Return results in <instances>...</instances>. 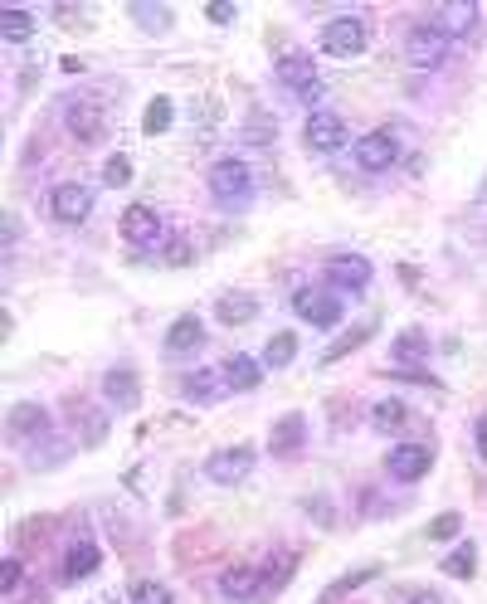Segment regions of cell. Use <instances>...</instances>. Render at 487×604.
Wrapping results in <instances>:
<instances>
[{
    "instance_id": "cell-1",
    "label": "cell",
    "mask_w": 487,
    "mask_h": 604,
    "mask_svg": "<svg viewBox=\"0 0 487 604\" xmlns=\"http://www.w3.org/2000/svg\"><path fill=\"white\" fill-rule=\"evenodd\" d=\"M210 195H215L220 205H244V200L254 195V171H249V161H239V156L215 161V166H210Z\"/></svg>"
},
{
    "instance_id": "cell-2",
    "label": "cell",
    "mask_w": 487,
    "mask_h": 604,
    "mask_svg": "<svg viewBox=\"0 0 487 604\" xmlns=\"http://www.w3.org/2000/svg\"><path fill=\"white\" fill-rule=\"evenodd\" d=\"M366 44H371V30L361 15H337L322 30V54H332V59H356V54H366Z\"/></svg>"
},
{
    "instance_id": "cell-3",
    "label": "cell",
    "mask_w": 487,
    "mask_h": 604,
    "mask_svg": "<svg viewBox=\"0 0 487 604\" xmlns=\"http://www.w3.org/2000/svg\"><path fill=\"white\" fill-rule=\"evenodd\" d=\"M273 78H278L288 93H302V98H322V74H317L312 54H298V49L278 54V64H273Z\"/></svg>"
},
{
    "instance_id": "cell-4",
    "label": "cell",
    "mask_w": 487,
    "mask_h": 604,
    "mask_svg": "<svg viewBox=\"0 0 487 604\" xmlns=\"http://www.w3.org/2000/svg\"><path fill=\"white\" fill-rule=\"evenodd\" d=\"M356 166L361 171H371V176H380V171H390L395 161H400V142H395V132L390 127H375V132H366V137H356Z\"/></svg>"
},
{
    "instance_id": "cell-5",
    "label": "cell",
    "mask_w": 487,
    "mask_h": 604,
    "mask_svg": "<svg viewBox=\"0 0 487 604\" xmlns=\"http://www.w3.org/2000/svg\"><path fill=\"white\" fill-rule=\"evenodd\" d=\"M293 312H298L302 322H312L317 332H332L341 322V298L327 293V288H298L293 293Z\"/></svg>"
},
{
    "instance_id": "cell-6",
    "label": "cell",
    "mask_w": 487,
    "mask_h": 604,
    "mask_svg": "<svg viewBox=\"0 0 487 604\" xmlns=\"http://www.w3.org/2000/svg\"><path fill=\"white\" fill-rule=\"evenodd\" d=\"M302 142L317 151V156H332L351 142V127H346V117L337 113H312L307 117V127H302Z\"/></svg>"
},
{
    "instance_id": "cell-7",
    "label": "cell",
    "mask_w": 487,
    "mask_h": 604,
    "mask_svg": "<svg viewBox=\"0 0 487 604\" xmlns=\"http://www.w3.org/2000/svg\"><path fill=\"white\" fill-rule=\"evenodd\" d=\"M405 59H410L414 69H439L449 59V39L439 35L434 25H414L410 35H405Z\"/></svg>"
},
{
    "instance_id": "cell-8",
    "label": "cell",
    "mask_w": 487,
    "mask_h": 604,
    "mask_svg": "<svg viewBox=\"0 0 487 604\" xmlns=\"http://www.w3.org/2000/svg\"><path fill=\"white\" fill-rule=\"evenodd\" d=\"M64 127L74 132L78 142H88V147L108 137V117H103V108H98V103H83V98H69V103H64Z\"/></svg>"
},
{
    "instance_id": "cell-9",
    "label": "cell",
    "mask_w": 487,
    "mask_h": 604,
    "mask_svg": "<svg viewBox=\"0 0 487 604\" xmlns=\"http://www.w3.org/2000/svg\"><path fill=\"white\" fill-rule=\"evenodd\" d=\"M49 210H54L59 225H78V220L93 215V190L83 186V181H64V186H54V195H49Z\"/></svg>"
},
{
    "instance_id": "cell-10",
    "label": "cell",
    "mask_w": 487,
    "mask_h": 604,
    "mask_svg": "<svg viewBox=\"0 0 487 604\" xmlns=\"http://www.w3.org/2000/svg\"><path fill=\"white\" fill-rule=\"evenodd\" d=\"M249 468H254V449L249 444H234V449H220L205 458V478L210 483H239V478H249Z\"/></svg>"
},
{
    "instance_id": "cell-11",
    "label": "cell",
    "mask_w": 487,
    "mask_h": 604,
    "mask_svg": "<svg viewBox=\"0 0 487 604\" xmlns=\"http://www.w3.org/2000/svg\"><path fill=\"white\" fill-rule=\"evenodd\" d=\"M385 468H390L395 483H419V478L434 468V449H429V444H400V449H390Z\"/></svg>"
},
{
    "instance_id": "cell-12",
    "label": "cell",
    "mask_w": 487,
    "mask_h": 604,
    "mask_svg": "<svg viewBox=\"0 0 487 604\" xmlns=\"http://www.w3.org/2000/svg\"><path fill=\"white\" fill-rule=\"evenodd\" d=\"M327 283L337 293H366L371 288V264L361 254H337V259H327Z\"/></svg>"
},
{
    "instance_id": "cell-13",
    "label": "cell",
    "mask_w": 487,
    "mask_h": 604,
    "mask_svg": "<svg viewBox=\"0 0 487 604\" xmlns=\"http://www.w3.org/2000/svg\"><path fill=\"white\" fill-rule=\"evenodd\" d=\"M429 25H434L444 39H468L473 25H478V5H473V0H444V5L434 10Z\"/></svg>"
},
{
    "instance_id": "cell-14",
    "label": "cell",
    "mask_w": 487,
    "mask_h": 604,
    "mask_svg": "<svg viewBox=\"0 0 487 604\" xmlns=\"http://www.w3.org/2000/svg\"><path fill=\"white\" fill-rule=\"evenodd\" d=\"M220 595H225L229 604H254L263 595V575L249 566H234L220 575Z\"/></svg>"
},
{
    "instance_id": "cell-15",
    "label": "cell",
    "mask_w": 487,
    "mask_h": 604,
    "mask_svg": "<svg viewBox=\"0 0 487 604\" xmlns=\"http://www.w3.org/2000/svg\"><path fill=\"white\" fill-rule=\"evenodd\" d=\"M122 234H127V244H156V239H161V215H156L151 205H127Z\"/></svg>"
},
{
    "instance_id": "cell-16",
    "label": "cell",
    "mask_w": 487,
    "mask_h": 604,
    "mask_svg": "<svg viewBox=\"0 0 487 604\" xmlns=\"http://www.w3.org/2000/svg\"><path fill=\"white\" fill-rule=\"evenodd\" d=\"M302 439H307V419L283 415L273 424V434H268V453H273V458H293V453L302 449Z\"/></svg>"
},
{
    "instance_id": "cell-17",
    "label": "cell",
    "mask_w": 487,
    "mask_h": 604,
    "mask_svg": "<svg viewBox=\"0 0 487 604\" xmlns=\"http://www.w3.org/2000/svg\"><path fill=\"white\" fill-rule=\"evenodd\" d=\"M103 395H108V405H117V410H137L142 405V385H137L132 371H108L103 376Z\"/></svg>"
},
{
    "instance_id": "cell-18",
    "label": "cell",
    "mask_w": 487,
    "mask_h": 604,
    "mask_svg": "<svg viewBox=\"0 0 487 604\" xmlns=\"http://www.w3.org/2000/svg\"><path fill=\"white\" fill-rule=\"evenodd\" d=\"M5 424H10V439H35V434L44 439L49 434V410L44 405H15Z\"/></svg>"
},
{
    "instance_id": "cell-19",
    "label": "cell",
    "mask_w": 487,
    "mask_h": 604,
    "mask_svg": "<svg viewBox=\"0 0 487 604\" xmlns=\"http://www.w3.org/2000/svg\"><path fill=\"white\" fill-rule=\"evenodd\" d=\"M200 341H205V327H200L195 312H186V317H176L171 332H166V356H186V351H195Z\"/></svg>"
},
{
    "instance_id": "cell-20",
    "label": "cell",
    "mask_w": 487,
    "mask_h": 604,
    "mask_svg": "<svg viewBox=\"0 0 487 604\" xmlns=\"http://www.w3.org/2000/svg\"><path fill=\"white\" fill-rule=\"evenodd\" d=\"M225 371H195V376L181 380V395L186 400H200V405H215L220 395H225Z\"/></svg>"
},
{
    "instance_id": "cell-21",
    "label": "cell",
    "mask_w": 487,
    "mask_h": 604,
    "mask_svg": "<svg viewBox=\"0 0 487 604\" xmlns=\"http://www.w3.org/2000/svg\"><path fill=\"white\" fill-rule=\"evenodd\" d=\"M98 566H103L98 546H93V541H74V546H69V556H64V580L78 585V580H88Z\"/></svg>"
},
{
    "instance_id": "cell-22",
    "label": "cell",
    "mask_w": 487,
    "mask_h": 604,
    "mask_svg": "<svg viewBox=\"0 0 487 604\" xmlns=\"http://www.w3.org/2000/svg\"><path fill=\"white\" fill-rule=\"evenodd\" d=\"M225 380H229V390H239V395H249V390H259V380H263V366L254 361V356H229L225 361Z\"/></svg>"
},
{
    "instance_id": "cell-23",
    "label": "cell",
    "mask_w": 487,
    "mask_h": 604,
    "mask_svg": "<svg viewBox=\"0 0 487 604\" xmlns=\"http://www.w3.org/2000/svg\"><path fill=\"white\" fill-rule=\"evenodd\" d=\"M259 312V302L249 298V293H225V298L215 302V317L225 322V327H239V322H249Z\"/></svg>"
},
{
    "instance_id": "cell-24",
    "label": "cell",
    "mask_w": 487,
    "mask_h": 604,
    "mask_svg": "<svg viewBox=\"0 0 487 604\" xmlns=\"http://www.w3.org/2000/svg\"><path fill=\"white\" fill-rule=\"evenodd\" d=\"M39 20L30 10H5L0 15V39H10V44H25V39H35Z\"/></svg>"
},
{
    "instance_id": "cell-25",
    "label": "cell",
    "mask_w": 487,
    "mask_h": 604,
    "mask_svg": "<svg viewBox=\"0 0 487 604\" xmlns=\"http://www.w3.org/2000/svg\"><path fill=\"white\" fill-rule=\"evenodd\" d=\"M293 356H298V337H293V332H278V337H268V346H263V366H268V371L293 366Z\"/></svg>"
},
{
    "instance_id": "cell-26",
    "label": "cell",
    "mask_w": 487,
    "mask_h": 604,
    "mask_svg": "<svg viewBox=\"0 0 487 604\" xmlns=\"http://www.w3.org/2000/svg\"><path fill=\"white\" fill-rule=\"evenodd\" d=\"M405 419H410V410H405L400 400H375V405H371V424H375V429H385V434H390V429H400Z\"/></svg>"
},
{
    "instance_id": "cell-27",
    "label": "cell",
    "mask_w": 487,
    "mask_h": 604,
    "mask_svg": "<svg viewBox=\"0 0 487 604\" xmlns=\"http://www.w3.org/2000/svg\"><path fill=\"white\" fill-rule=\"evenodd\" d=\"M171 117H176V108H171V98H151L147 113H142V132L147 137H156V132H166L171 127Z\"/></svg>"
},
{
    "instance_id": "cell-28",
    "label": "cell",
    "mask_w": 487,
    "mask_h": 604,
    "mask_svg": "<svg viewBox=\"0 0 487 604\" xmlns=\"http://www.w3.org/2000/svg\"><path fill=\"white\" fill-rule=\"evenodd\" d=\"M444 575H453V580H473V575H478V551H473V546H458L453 556H444Z\"/></svg>"
},
{
    "instance_id": "cell-29",
    "label": "cell",
    "mask_w": 487,
    "mask_h": 604,
    "mask_svg": "<svg viewBox=\"0 0 487 604\" xmlns=\"http://www.w3.org/2000/svg\"><path fill=\"white\" fill-rule=\"evenodd\" d=\"M395 356H400V361H414V356H429V337H424L419 327H410V332H400V341H395Z\"/></svg>"
},
{
    "instance_id": "cell-30",
    "label": "cell",
    "mask_w": 487,
    "mask_h": 604,
    "mask_svg": "<svg viewBox=\"0 0 487 604\" xmlns=\"http://www.w3.org/2000/svg\"><path fill=\"white\" fill-rule=\"evenodd\" d=\"M132 604H176V595L166 585H156V580H137L132 585Z\"/></svg>"
},
{
    "instance_id": "cell-31",
    "label": "cell",
    "mask_w": 487,
    "mask_h": 604,
    "mask_svg": "<svg viewBox=\"0 0 487 604\" xmlns=\"http://www.w3.org/2000/svg\"><path fill=\"white\" fill-rule=\"evenodd\" d=\"M366 580H375V566H361V570H351V575H341L337 585L327 590V604H332V600H341V595H351V590H361Z\"/></svg>"
},
{
    "instance_id": "cell-32",
    "label": "cell",
    "mask_w": 487,
    "mask_h": 604,
    "mask_svg": "<svg viewBox=\"0 0 487 604\" xmlns=\"http://www.w3.org/2000/svg\"><path fill=\"white\" fill-rule=\"evenodd\" d=\"M132 181V161L117 151V156H108V166H103V186H127Z\"/></svg>"
},
{
    "instance_id": "cell-33",
    "label": "cell",
    "mask_w": 487,
    "mask_h": 604,
    "mask_svg": "<svg viewBox=\"0 0 487 604\" xmlns=\"http://www.w3.org/2000/svg\"><path fill=\"white\" fill-rule=\"evenodd\" d=\"M458 531H463V517H458V512H444V517L429 522V541H453Z\"/></svg>"
},
{
    "instance_id": "cell-34",
    "label": "cell",
    "mask_w": 487,
    "mask_h": 604,
    "mask_svg": "<svg viewBox=\"0 0 487 604\" xmlns=\"http://www.w3.org/2000/svg\"><path fill=\"white\" fill-rule=\"evenodd\" d=\"M288 575H293V556L283 551V556H278V566L268 561V570H263V590H283V580H288Z\"/></svg>"
},
{
    "instance_id": "cell-35",
    "label": "cell",
    "mask_w": 487,
    "mask_h": 604,
    "mask_svg": "<svg viewBox=\"0 0 487 604\" xmlns=\"http://www.w3.org/2000/svg\"><path fill=\"white\" fill-rule=\"evenodd\" d=\"M132 15H137L147 30H166V25H171V10H161V5H156V10H151V5H132Z\"/></svg>"
},
{
    "instance_id": "cell-36",
    "label": "cell",
    "mask_w": 487,
    "mask_h": 604,
    "mask_svg": "<svg viewBox=\"0 0 487 604\" xmlns=\"http://www.w3.org/2000/svg\"><path fill=\"white\" fill-rule=\"evenodd\" d=\"M190 259H195V249H190V239H171V244H166V264H171V268L190 264Z\"/></svg>"
},
{
    "instance_id": "cell-37",
    "label": "cell",
    "mask_w": 487,
    "mask_h": 604,
    "mask_svg": "<svg viewBox=\"0 0 487 604\" xmlns=\"http://www.w3.org/2000/svg\"><path fill=\"white\" fill-rule=\"evenodd\" d=\"M20 580H25V566L10 556V561L0 566V590H20Z\"/></svg>"
},
{
    "instance_id": "cell-38",
    "label": "cell",
    "mask_w": 487,
    "mask_h": 604,
    "mask_svg": "<svg viewBox=\"0 0 487 604\" xmlns=\"http://www.w3.org/2000/svg\"><path fill=\"white\" fill-rule=\"evenodd\" d=\"M366 337H371V327H361V332H351V337H346V341H337V346H332V351H327L322 361H341V356H346L351 346H361V341H366Z\"/></svg>"
},
{
    "instance_id": "cell-39",
    "label": "cell",
    "mask_w": 487,
    "mask_h": 604,
    "mask_svg": "<svg viewBox=\"0 0 487 604\" xmlns=\"http://www.w3.org/2000/svg\"><path fill=\"white\" fill-rule=\"evenodd\" d=\"M205 15H210L215 25H229V20H234V5H229V0H215V5H210Z\"/></svg>"
},
{
    "instance_id": "cell-40",
    "label": "cell",
    "mask_w": 487,
    "mask_h": 604,
    "mask_svg": "<svg viewBox=\"0 0 487 604\" xmlns=\"http://www.w3.org/2000/svg\"><path fill=\"white\" fill-rule=\"evenodd\" d=\"M473 439H478V453L487 458V415L478 419V424H473Z\"/></svg>"
},
{
    "instance_id": "cell-41",
    "label": "cell",
    "mask_w": 487,
    "mask_h": 604,
    "mask_svg": "<svg viewBox=\"0 0 487 604\" xmlns=\"http://www.w3.org/2000/svg\"><path fill=\"white\" fill-rule=\"evenodd\" d=\"M405 604H444V600H439L434 590H419V595H410V600H405Z\"/></svg>"
},
{
    "instance_id": "cell-42",
    "label": "cell",
    "mask_w": 487,
    "mask_h": 604,
    "mask_svg": "<svg viewBox=\"0 0 487 604\" xmlns=\"http://www.w3.org/2000/svg\"><path fill=\"white\" fill-rule=\"evenodd\" d=\"M483 200H487V181H483Z\"/></svg>"
}]
</instances>
